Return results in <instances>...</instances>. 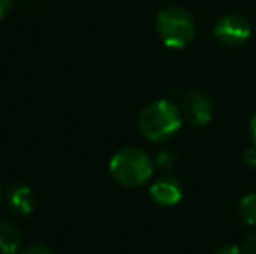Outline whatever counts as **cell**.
Returning <instances> with one entry per match:
<instances>
[{"label": "cell", "mask_w": 256, "mask_h": 254, "mask_svg": "<svg viewBox=\"0 0 256 254\" xmlns=\"http://www.w3.org/2000/svg\"><path fill=\"white\" fill-rule=\"evenodd\" d=\"M183 122L182 110L169 99L154 101L142 110L138 117V129L148 141H164L171 138Z\"/></svg>", "instance_id": "obj_1"}, {"label": "cell", "mask_w": 256, "mask_h": 254, "mask_svg": "<svg viewBox=\"0 0 256 254\" xmlns=\"http://www.w3.org/2000/svg\"><path fill=\"white\" fill-rule=\"evenodd\" d=\"M110 174L118 185L128 188L142 187L152 178L155 164L146 152L136 146L118 150L110 160Z\"/></svg>", "instance_id": "obj_2"}, {"label": "cell", "mask_w": 256, "mask_h": 254, "mask_svg": "<svg viewBox=\"0 0 256 254\" xmlns=\"http://www.w3.org/2000/svg\"><path fill=\"white\" fill-rule=\"evenodd\" d=\"M157 31L168 47L182 49L192 42L196 35V23L188 10L178 5H169L158 12Z\"/></svg>", "instance_id": "obj_3"}, {"label": "cell", "mask_w": 256, "mask_h": 254, "mask_svg": "<svg viewBox=\"0 0 256 254\" xmlns=\"http://www.w3.org/2000/svg\"><path fill=\"white\" fill-rule=\"evenodd\" d=\"M212 33H214L216 40L222 42L226 47H239L251 37V24L246 17L228 14V16L218 19V23L212 28Z\"/></svg>", "instance_id": "obj_4"}, {"label": "cell", "mask_w": 256, "mask_h": 254, "mask_svg": "<svg viewBox=\"0 0 256 254\" xmlns=\"http://www.w3.org/2000/svg\"><path fill=\"white\" fill-rule=\"evenodd\" d=\"M212 103L204 92L188 91L182 98V113L194 126H206L212 119Z\"/></svg>", "instance_id": "obj_5"}, {"label": "cell", "mask_w": 256, "mask_h": 254, "mask_svg": "<svg viewBox=\"0 0 256 254\" xmlns=\"http://www.w3.org/2000/svg\"><path fill=\"white\" fill-rule=\"evenodd\" d=\"M150 197H152L158 206H164V207L176 206L183 197L182 185H180V181L176 178L166 174V176L157 178L152 183V187H150Z\"/></svg>", "instance_id": "obj_6"}, {"label": "cell", "mask_w": 256, "mask_h": 254, "mask_svg": "<svg viewBox=\"0 0 256 254\" xmlns=\"http://www.w3.org/2000/svg\"><path fill=\"white\" fill-rule=\"evenodd\" d=\"M9 207L20 216H28L35 209V193L26 185H12L7 192Z\"/></svg>", "instance_id": "obj_7"}, {"label": "cell", "mask_w": 256, "mask_h": 254, "mask_svg": "<svg viewBox=\"0 0 256 254\" xmlns=\"http://www.w3.org/2000/svg\"><path fill=\"white\" fill-rule=\"evenodd\" d=\"M23 234L14 221H0V254H18L21 251Z\"/></svg>", "instance_id": "obj_8"}, {"label": "cell", "mask_w": 256, "mask_h": 254, "mask_svg": "<svg viewBox=\"0 0 256 254\" xmlns=\"http://www.w3.org/2000/svg\"><path fill=\"white\" fill-rule=\"evenodd\" d=\"M239 214L244 220V223L256 227V195L250 193V195H244L240 199L239 204Z\"/></svg>", "instance_id": "obj_9"}, {"label": "cell", "mask_w": 256, "mask_h": 254, "mask_svg": "<svg viewBox=\"0 0 256 254\" xmlns=\"http://www.w3.org/2000/svg\"><path fill=\"white\" fill-rule=\"evenodd\" d=\"M176 162V157L172 152H160L157 155V160H155V166H158L160 169H171Z\"/></svg>", "instance_id": "obj_10"}, {"label": "cell", "mask_w": 256, "mask_h": 254, "mask_svg": "<svg viewBox=\"0 0 256 254\" xmlns=\"http://www.w3.org/2000/svg\"><path fill=\"white\" fill-rule=\"evenodd\" d=\"M18 254H54V251L44 244H30V246H24Z\"/></svg>", "instance_id": "obj_11"}, {"label": "cell", "mask_w": 256, "mask_h": 254, "mask_svg": "<svg viewBox=\"0 0 256 254\" xmlns=\"http://www.w3.org/2000/svg\"><path fill=\"white\" fill-rule=\"evenodd\" d=\"M244 254H256V234L250 235V237L244 241Z\"/></svg>", "instance_id": "obj_12"}, {"label": "cell", "mask_w": 256, "mask_h": 254, "mask_svg": "<svg viewBox=\"0 0 256 254\" xmlns=\"http://www.w3.org/2000/svg\"><path fill=\"white\" fill-rule=\"evenodd\" d=\"M12 2L14 0H0V19H4V17L9 14L10 7H12Z\"/></svg>", "instance_id": "obj_13"}, {"label": "cell", "mask_w": 256, "mask_h": 254, "mask_svg": "<svg viewBox=\"0 0 256 254\" xmlns=\"http://www.w3.org/2000/svg\"><path fill=\"white\" fill-rule=\"evenodd\" d=\"M214 254H242V253H240V249L236 248V246H226V248L218 249Z\"/></svg>", "instance_id": "obj_14"}, {"label": "cell", "mask_w": 256, "mask_h": 254, "mask_svg": "<svg viewBox=\"0 0 256 254\" xmlns=\"http://www.w3.org/2000/svg\"><path fill=\"white\" fill-rule=\"evenodd\" d=\"M250 132H251V141H253V146L256 148V115L251 119V122H250Z\"/></svg>", "instance_id": "obj_15"}, {"label": "cell", "mask_w": 256, "mask_h": 254, "mask_svg": "<svg viewBox=\"0 0 256 254\" xmlns=\"http://www.w3.org/2000/svg\"><path fill=\"white\" fill-rule=\"evenodd\" d=\"M0 199H2V192H0Z\"/></svg>", "instance_id": "obj_16"}]
</instances>
